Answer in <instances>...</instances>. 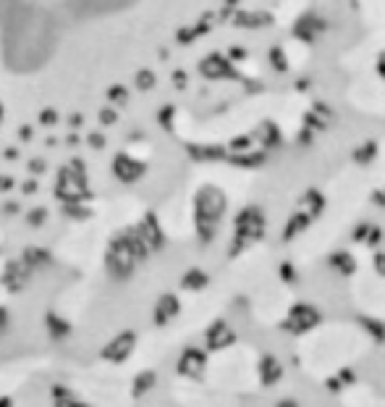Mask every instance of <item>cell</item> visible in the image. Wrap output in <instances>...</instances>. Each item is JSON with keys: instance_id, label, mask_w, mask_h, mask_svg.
<instances>
[{"instance_id": "1", "label": "cell", "mask_w": 385, "mask_h": 407, "mask_svg": "<svg viewBox=\"0 0 385 407\" xmlns=\"http://www.w3.org/2000/svg\"><path fill=\"white\" fill-rule=\"evenodd\" d=\"M223 213H226V194L215 189V187H207L204 192H200V200H197V229H200L202 242L212 240L215 226H218Z\"/></svg>"}, {"instance_id": "2", "label": "cell", "mask_w": 385, "mask_h": 407, "mask_svg": "<svg viewBox=\"0 0 385 407\" xmlns=\"http://www.w3.org/2000/svg\"><path fill=\"white\" fill-rule=\"evenodd\" d=\"M262 234H265V213H262L257 205L244 208V211L236 216V237H233L231 255H238L241 250H247L249 244L262 240Z\"/></svg>"}, {"instance_id": "3", "label": "cell", "mask_w": 385, "mask_h": 407, "mask_svg": "<svg viewBox=\"0 0 385 407\" xmlns=\"http://www.w3.org/2000/svg\"><path fill=\"white\" fill-rule=\"evenodd\" d=\"M325 29H328L325 19H320L314 11H307V13H302V16L296 19V24H293V37L302 40V42H314Z\"/></svg>"}, {"instance_id": "4", "label": "cell", "mask_w": 385, "mask_h": 407, "mask_svg": "<svg viewBox=\"0 0 385 407\" xmlns=\"http://www.w3.org/2000/svg\"><path fill=\"white\" fill-rule=\"evenodd\" d=\"M134 342H137V336L131 331L126 334H118L108 347H102L100 350V360H108V362H123L128 360V355L134 352Z\"/></svg>"}, {"instance_id": "5", "label": "cell", "mask_w": 385, "mask_h": 407, "mask_svg": "<svg viewBox=\"0 0 385 407\" xmlns=\"http://www.w3.org/2000/svg\"><path fill=\"white\" fill-rule=\"evenodd\" d=\"M317 310L312 305H293V310L288 313V321H286V329L288 331H307V329H312V326L317 324Z\"/></svg>"}, {"instance_id": "6", "label": "cell", "mask_w": 385, "mask_h": 407, "mask_svg": "<svg viewBox=\"0 0 385 407\" xmlns=\"http://www.w3.org/2000/svg\"><path fill=\"white\" fill-rule=\"evenodd\" d=\"M204 74L210 76V79H236V71H233V66L226 61V58H220L218 53H212L204 64L200 66Z\"/></svg>"}, {"instance_id": "7", "label": "cell", "mask_w": 385, "mask_h": 407, "mask_svg": "<svg viewBox=\"0 0 385 407\" xmlns=\"http://www.w3.org/2000/svg\"><path fill=\"white\" fill-rule=\"evenodd\" d=\"M202 368H204V355L200 350H186L178 360V373L189 376V379H200Z\"/></svg>"}, {"instance_id": "8", "label": "cell", "mask_w": 385, "mask_h": 407, "mask_svg": "<svg viewBox=\"0 0 385 407\" xmlns=\"http://www.w3.org/2000/svg\"><path fill=\"white\" fill-rule=\"evenodd\" d=\"M233 24L244 29H259V27H270L273 24V16L267 11H238L233 16Z\"/></svg>"}, {"instance_id": "9", "label": "cell", "mask_w": 385, "mask_h": 407, "mask_svg": "<svg viewBox=\"0 0 385 407\" xmlns=\"http://www.w3.org/2000/svg\"><path fill=\"white\" fill-rule=\"evenodd\" d=\"M299 211H304V213L310 216V218H317V216L325 211V194L320 192V189H307V192L302 194V200H299Z\"/></svg>"}, {"instance_id": "10", "label": "cell", "mask_w": 385, "mask_h": 407, "mask_svg": "<svg viewBox=\"0 0 385 407\" xmlns=\"http://www.w3.org/2000/svg\"><path fill=\"white\" fill-rule=\"evenodd\" d=\"M312 221H314V218H310V216L304 213V211H296V213H293L291 218H288V223H286L283 242H288V240H293V237H299L302 232H307Z\"/></svg>"}, {"instance_id": "11", "label": "cell", "mask_w": 385, "mask_h": 407, "mask_svg": "<svg viewBox=\"0 0 385 407\" xmlns=\"http://www.w3.org/2000/svg\"><path fill=\"white\" fill-rule=\"evenodd\" d=\"M255 137H262V139H259V142L265 145V150L278 148V145H281V129L275 126L273 121H262V124L257 126Z\"/></svg>"}, {"instance_id": "12", "label": "cell", "mask_w": 385, "mask_h": 407, "mask_svg": "<svg viewBox=\"0 0 385 407\" xmlns=\"http://www.w3.org/2000/svg\"><path fill=\"white\" fill-rule=\"evenodd\" d=\"M228 342H233V334H231V329L223 324V321H218V324L207 331V344H210V350H220V347H226Z\"/></svg>"}, {"instance_id": "13", "label": "cell", "mask_w": 385, "mask_h": 407, "mask_svg": "<svg viewBox=\"0 0 385 407\" xmlns=\"http://www.w3.org/2000/svg\"><path fill=\"white\" fill-rule=\"evenodd\" d=\"M178 313V300L173 295H165L160 297V302H157V310H155V321L157 326L168 324V318H173Z\"/></svg>"}, {"instance_id": "14", "label": "cell", "mask_w": 385, "mask_h": 407, "mask_svg": "<svg viewBox=\"0 0 385 407\" xmlns=\"http://www.w3.org/2000/svg\"><path fill=\"white\" fill-rule=\"evenodd\" d=\"M155 370H142V373H137V379H134V384H131V397L139 399V397H145L149 389L155 387Z\"/></svg>"}, {"instance_id": "15", "label": "cell", "mask_w": 385, "mask_h": 407, "mask_svg": "<svg viewBox=\"0 0 385 407\" xmlns=\"http://www.w3.org/2000/svg\"><path fill=\"white\" fill-rule=\"evenodd\" d=\"M377 142L375 139H367V142H362V145H359L357 150H354V163H357V166H369V163H372V160H375L377 158Z\"/></svg>"}, {"instance_id": "16", "label": "cell", "mask_w": 385, "mask_h": 407, "mask_svg": "<svg viewBox=\"0 0 385 407\" xmlns=\"http://www.w3.org/2000/svg\"><path fill=\"white\" fill-rule=\"evenodd\" d=\"M45 329H47V334H50L53 339H63V336H68V331H71L68 321H63L61 315H55V313L45 315Z\"/></svg>"}, {"instance_id": "17", "label": "cell", "mask_w": 385, "mask_h": 407, "mask_svg": "<svg viewBox=\"0 0 385 407\" xmlns=\"http://www.w3.org/2000/svg\"><path fill=\"white\" fill-rule=\"evenodd\" d=\"M233 163L236 166H244V168H259L267 163V150H257V153H238V155H233Z\"/></svg>"}, {"instance_id": "18", "label": "cell", "mask_w": 385, "mask_h": 407, "mask_svg": "<svg viewBox=\"0 0 385 407\" xmlns=\"http://www.w3.org/2000/svg\"><path fill=\"white\" fill-rule=\"evenodd\" d=\"M330 266L338 271V273H343V276L354 273V269H357L354 255H348V252H333V255H330Z\"/></svg>"}, {"instance_id": "19", "label": "cell", "mask_w": 385, "mask_h": 407, "mask_svg": "<svg viewBox=\"0 0 385 407\" xmlns=\"http://www.w3.org/2000/svg\"><path fill=\"white\" fill-rule=\"evenodd\" d=\"M354 240L365 242V244H377V242H380V229L372 226V223H362L357 232H354Z\"/></svg>"}, {"instance_id": "20", "label": "cell", "mask_w": 385, "mask_h": 407, "mask_svg": "<svg viewBox=\"0 0 385 407\" xmlns=\"http://www.w3.org/2000/svg\"><path fill=\"white\" fill-rule=\"evenodd\" d=\"M204 284H207V276H204L202 271H197V269L189 271V273L183 276V287H186V289H202Z\"/></svg>"}, {"instance_id": "21", "label": "cell", "mask_w": 385, "mask_h": 407, "mask_svg": "<svg viewBox=\"0 0 385 407\" xmlns=\"http://www.w3.org/2000/svg\"><path fill=\"white\" fill-rule=\"evenodd\" d=\"M270 64H273L275 71H288V61H286V53H283V47H273L270 50Z\"/></svg>"}, {"instance_id": "22", "label": "cell", "mask_w": 385, "mask_h": 407, "mask_svg": "<svg viewBox=\"0 0 385 407\" xmlns=\"http://www.w3.org/2000/svg\"><path fill=\"white\" fill-rule=\"evenodd\" d=\"M55 407H90L87 402H82V399H76V394H66V397H55L53 399Z\"/></svg>"}, {"instance_id": "23", "label": "cell", "mask_w": 385, "mask_h": 407, "mask_svg": "<svg viewBox=\"0 0 385 407\" xmlns=\"http://www.w3.org/2000/svg\"><path fill=\"white\" fill-rule=\"evenodd\" d=\"M281 373V368L275 365V360L273 358H267V360H262V379H265V384H270V381L275 379Z\"/></svg>"}, {"instance_id": "24", "label": "cell", "mask_w": 385, "mask_h": 407, "mask_svg": "<svg viewBox=\"0 0 385 407\" xmlns=\"http://www.w3.org/2000/svg\"><path fill=\"white\" fill-rule=\"evenodd\" d=\"M231 148L233 150H249L252 148V137H236L231 142Z\"/></svg>"}, {"instance_id": "25", "label": "cell", "mask_w": 385, "mask_h": 407, "mask_svg": "<svg viewBox=\"0 0 385 407\" xmlns=\"http://www.w3.org/2000/svg\"><path fill=\"white\" fill-rule=\"evenodd\" d=\"M365 326H367V331H372V334L377 336V339H383V336H385L383 326L377 324V321H365Z\"/></svg>"}, {"instance_id": "26", "label": "cell", "mask_w": 385, "mask_h": 407, "mask_svg": "<svg viewBox=\"0 0 385 407\" xmlns=\"http://www.w3.org/2000/svg\"><path fill=\"white\" fill-rule=\"evenodd\" d=\"M312 137H314V131L304 126V129L299 131V145H312Z\"/></svg>"}, {"instance_id": "27", "label": "cell", "mask_w": 385, "mask_h": 407, "mask_svg": "<svg viewBox=\"0 0 385 407\" xmlns=\"http://www.w3.org/2000/svg\"><path fill=\"white\" fill-rule=\"evenodd\" d=\"M281 278H286V281H293V278H296L291 263H283V266H281Z\"/></svg>"}, {"instance_id": "28", "label": "cell", "mask_w": 385, "mask_h": 407, "mask_svg": "<svg viewBox=\"0 0 385 407\" xmlns=\"http://www.w3.org/2000/svg\"><path fill=\"white\" fill-rule=\"evenodd\" d=\"M372 203H375L377 208H385V187H383V189H375V192H372Z\"/></svg>"}, {"instance_id": "29", "label": "cell", "mask_w": 385, "mask_h": 407, "mask_svg": "<svg viewBox=\"0 0 385 407\" xmlns=\"http://www.w3.org/2000/svg\"><path fill=\"white\" fill-rule=\"evenodd\" d=\"M375 271L380 273V276H385V252L375 255Z\"/></svg>"}, {"instance_id": "30", "label": "cell", "mask_w": 385, "mask_h": 407, "mask_svg": "<svg viewBox=\"0 0 385 407\" xmlns=\"http://www.w3.org/2000/svg\"><path fill=\"white\" fill-rule=\"evenodd\" d=\"M377 74L385 79V53H380V58H377Z\"/></svg>"}, {"instance_id": "31", "label": "cell", "mask_w": 385, "mask_h": 407, "mask_svg": "<svg viewBox=\"0 0 385 407\" xmlns=\"http://www.w3.org/2000/svg\"><path fill=\"white\" fill-rule=\"evenodd\" d=\"M0 407H13V399H11V397H0Z\"/></svg>"}, {"instance_id": "32", "label": "cell", "mask_w": 385, "mask_h": 407, "mask_svg": "<svg viewBox=\"0 0 385 407\" xmlns=\"http://www.w3.org/2000/svg\"><path fill=\"white\" fill-rule=\"evenodd\" d=\"M228 3H231V6H233V3H236V0H228Z\"/></svg>"}]
</instances>
